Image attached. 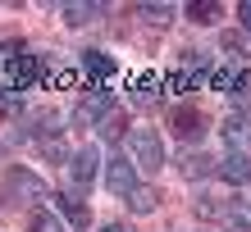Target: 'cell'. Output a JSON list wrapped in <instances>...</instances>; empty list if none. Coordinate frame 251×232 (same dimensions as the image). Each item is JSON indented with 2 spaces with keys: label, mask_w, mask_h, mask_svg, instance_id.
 Segmentation results:
<instances>
[{
  "label": "cell",
  "mask_w": 251,
  "mask_h": 232,
  "mask_svg": "<svg viewBox=\"0 0 251 232\" xmlns=\"http://www.w3.org/2000/svg\"><path fill=\"white\" fill-rule=\"evenodd\" d=\"M0 64H5V82L9 86H27V82L41 78V60L23 55L19 41H14V46H0Z\"/></svg>",
  "instance_id": "1"
},
{
  "label": "cell",
  "mask_w": 251,
  "mask_h": 232,
  "mask_svg": "<svg viewBox=\"0 0 251 232\" xmlns=\"http://www.w3.org/2000/svg\"><path fill=\"white\" fill-rule=\"evenodd\" d=\"M128 150H132V159H137L146 173H155L160 164H165V146H160V137L151 132V127H132L128 132Z\"/></svg>",
  "instance_id": "2"
},
{
  "label": "cell",
  "mask_w": 251,
  "mask_h": 232,
  "mask_svg": "<svg viewBox=\"0 0 251 232\" xmlns=\"http://www.w3.org/2000/svg\"><path fill=\"white\" fill-rule=\"evenodd\" d=\"M5 182H9V191H5L9 205H23V200H37L41 196V178H37V173H27V169H9Z\"/></svg>",
  "instance_id": "3"
},
{
  "label": "cell",
  "mask_w": 251,
  "mask_h": 232,
  "mask_svg": "<svg viewBox=\"0 0 251 232\" xmlns=\"http://www.w3.org/2000/svg\"><path fill=\"white\" fill-rule=\"evenodd\" d=\"M224 146L233 150V155H251V119L247 114H228L224 119Z\"/></svg>",
  "instance_id": "4"
},
{
  "label": "cell",
  "mask_w": 251,
  "mask_h": 232,
  "mask_svg": "<svg viewBox=\"0 0 251 232\" xmlns=\"http://www.w3.org/2000/svg\"><path fill=\"white\" fill-rule=\"evenodd\" d=\"M169 127H174V137L197 141V137L205 132V114H201V109H174V114H169Z\"/></svg>",
  "instance_id": "5"
},
{
  "label": "cell",
  "mask_w": 251,
  "mask_h": 232,
  "mask_svg": "<svg viewBox=\"0 0 251 232\" xmlns=\"http://www.w3.org/2000/svg\"><path fill=\"white\" fill-rule=\"evenodd\" d=\"M105 187H110L114 196H128L132 187H137V178H132V164H128L124 155H114L110 164H105Z\"/></svg>",
  "instance_id": "6"
},
{
  "label": "cell",
  "mask_w": 251,
  "mask_h": 232,
  "mask_svg": "<svg viewBox=\"0 0 251 232\" xmlns=\"http://www.w3.org/2000/svg\"><path fill=\"white\" fill-rule=\"evenodd\" d=\"M92 178H96V150H78L73 155V164H69V182L78 187V191H87V187H92Z\"/></svg>",
  "instance_id": "7"
},
{
  "label": "cell",
  "mask_w": 251,
  "mask_h": 232,
  "mask_svg": "<svg viewBox=\"0 0 251 232\" xmlns=\"http://www.w3.org/2000/svg\"><path fill=\"white\" fill-rule=\"evenodd\" d=\"M96 132L105 137V141H119V137L128 132V114H124L119 105H110V109H105V114L96 119Z\"/></svg>",
  "instance_id": "8"
},
{
  "label": "cell",
  "mask_w": 251,
  "mask_h": 232,
  "mask_svg": "<svg viewBox=\"0 0 251 232\" xmlns=\"http://www.w3.org/2000/svg\"><path fill=\"white\" fill-rule=\"evenodd\" d=\"M219 219L224 223H238V228H251V196H233L219 205Z\"/></svg>",
  "instance_id": "9"
},
{
  "label": "cell",
  "mask_w": 251,
  "mask_h": 232,
  "mask_svg": "<svg viewBox=\"0 0 251 232\" xmlns=\"http://www.w3.org/2000/svg\"><path fill=\"white\" fill-rule=\"evenodd\" d=\"M215 86H219V91H242V86H247V68L242 64L215 68Z\"/></svg>",
  "instance_id": "10"
},
{
  "label": "cell",
  "mask_w": 251,
  "mask_h": 232,
  "mask_svg": "<svg viewBox=\"0 0 251 232\" xmlns=\"http://www.w3.org/2000/svg\"><path fill=\"white\" fill-rule=\"evenodd\" d=\"M219 173H224L228 182H238V187H247V182H251V159H242V155H228L224 164H219Z\"/></svg>",
  "instance_id": "11"
},
{
  "label": "cell",
  "mask_w": 251,
  "mask_h": 232,
  "mask_svg": "<svg viewBox=\"0 0 251 232\" xmlns=\"http://www.w3.org/2000/svg\"><path fill=\"white\" fill-rule=\"evenodd\" d=\"M187 19L210 27V23H219V19H224V9H219L215 0H192V5H187Z\"/></svg>",
  "instance_id": "12"
},
{
  "label": "cell",
  "mask_w": 251,
  "mask_h": 232,
  "mask_svg": "<svg viewBox=\"0 0 251 232\" xmlns=\"http://www.w3.org/2000/svg\"><path fill=\"white\" fill-rule=\"evenodd\" d=\"M55 205H60V210L69 214V223L78 228V232H82L87 223H92V214H87V205H82V200H73V196H60V200H55Z\"/></svg>",
  "instance_id": "13"
},
{
  "label": "cell",
  "mask_w": 251,
  "mask_h": 232,
  "mask_svg": "<svg viewBox=\"0 0 251 232\" xmlns=\"http://www.w3.org/2000/svg\"><path fill=\"white\" fill-rule=\"evenodd\" d=\"M178 169H183V178H205V173H215V164L205 155H183Z\"/></svg>",
  "instance_id": "14"
},
{
  "label": "cell",
  "mask_w": 251,
  "mask_h": 232,
  "mask_svg": "<svg viewBox=\"0 0 251 232\" xmlns=\"http://www.w3.org/2000/svg\"><path fill=\"white\" fill-rule=\"evenodd\" d=\"M82 64H87V73H96V82L114 78V64L105 60V55H96V50H87V55H82Z\"/></svg>",
  "instance_id": "15"
},
{
  "label": "cell",
  "mask_w": 251,
  "mask_h": 232,
  "mask_svg": "<svg viewBox=\"0 0 251 232\" xmlns=\"http://www.w3.org/2000/svg\"><path fill=\"white\" fill-rule=\"evenodd\" d=\"M124 200H128V205L137 210V214H146V210H155V191H151V187H142V182L132 187V191H128Z\"/></svg>",
  "instance_id": "16"
},
{
  "label": "cell",
  "mask_w": 251,
  "mask_h": 232,
  "mask_svg": "<svg viewBox=\"0 0 251 232\" xmlns=\"http://www.w3.org/2000/svg\"><path fill=\"white\" fill-rule=\"evenodd\" d=\"M32 232H64V228H60V219H55L50 210H37L32 214Z\"/></svg>",
  "instance_id": "17"
},
{
  "label": "cell",
  "mask_w": 251,
  "mask_h": 232,
  "mask_svg": "<svg viewBox=\"0 0 251 232\" xmlns=\"http://www.w3.org/2000/svg\"><path fill=\"white\" fill-rule=\"evenodd\" d=\"M87 19H92V9H87V5H69V9H64V23H73V27L87 23Z\"/></svg>",
  "instance_id": "18"
},
{
  "label": "cell",
  "mask_w": 251,
  "mask_h": 232,
  "mask_svg": "<svg viewBox=\"0 0 251 232\" xmlns=\"http://www.w3.org/2000/svg\"><path fill=\"white\" fill-rule=\"evenodd\" d=\"M142 14H146V19H155V23H169V19H174V9H169V5H155V9L146 5Z\"/></svg>",
  "instance_id": "19"
},
{
  "label": "cell",
  "mask_w": 251,
  "mask_h": 232,
  "mask_svg": "<svg viewBox=\"0 0 251 232\" xmlns=\"http://www.w3.org/2000/svg\"><path fill=\"white\" fill-rule=\"evenodd\" d=\"M155 91H160L155 82H146V78H137V96H155Z\"/></svg>",
  "instance_id": "20"
},
{
  "label": "cell",
  "mask_w": 251,
  "mask_h": 232,
  "mask_svg": "<svg viewBox=\"0 0 251 232\" xmlns=\"http://www.w3.org/2000/svg\"><path fill=\"white\" fill-rule=\"evenodd\" d=\"M238 19H242V27H251V0H242V5H238Z\"/></svg>",
  "instance_id": "21"
},
{
  "label": "cell",
  "mask_w": 251,
  "mask_h": 232,
  "mask_svg": "<svg viewBox=\"0 0 251 232\" xmlns=\"http://www.w3.org/2000/svg\"><path fill=\"white\" fill-rule=\"evenodd\" d=\"M100 232H132V228H128V223H105Z\"/></svg>",
  "instance_id": "22"
}]
</instances>
